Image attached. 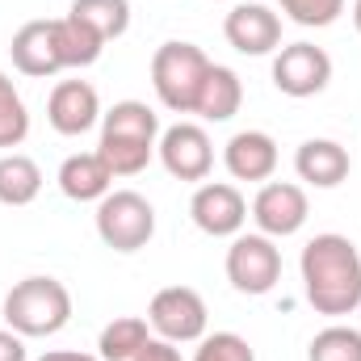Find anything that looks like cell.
I'll use <instances>...</instances> for the list:
<instances>
[{
    "mask_svg": "<svg viewBox=\"0 0 361 361\" xmlns=\"http://www.w3.org/2000/svg\"><path fill=\"white\" fill-rule=\"evenodd\" d=\"M307 214H311V202H307V189L294 185V180H265L252 197V223L261 227V235L269 240H286V235H298L307 227Z\"/></svg>",
    "mask_w": 361,
    "mask_h": 361,
    "instance_id": "cell-11",
    "label": "cell"
},
{
    "mask_svg": "<svg viewBox=\"0 0 361 361\" xmlns=\"http://www.w3.org/2000/svg\"><path fill=\"white\" fill-rule=\"evenodd\" d=\"M277 8H281L294 25L324 30V25H332V21L345 13V0H277Z\"/></svg>",
    "mask_w": 361,
    "mask_h": 361,
    "instance_id": "cell-26",
    "label": "cell"
},
{
    "mask_svg": "<svg viewBox=\"0 0 361 361\" xmlns=\"http://www.w3.org/2000/svg\"><path fill=\"white\" fill-rule=\"evenodd\" d=\"M59 189L72 202H101L114 189V173L97 152H76L59 164Z\"/></svg>",
    "mask_w": 361,
    "mask_h": 361,
    "instance_id": "cell-17",
    "label": "cell"
},
{
    "mask_svg": "<svg viewBox=\"0 0 361 361\" xmlns=\"http://www.w3.org/2000/svg\"><path fill=\"white\" fill-rule=\"evenodd\" d=\"M68 13L92 25L105 42H114L130 30V0H72Z\"/></svg>",
    "mask_w": 361,
    "mask_h": 361,
    "instance_id": "cell-21",
    "label": "cell"
},
{
    "mask_svg": "<svg viewBox=\"0 0 361 361\" xmlns=\"http://www.w3.org/2000/svg\"><path fill=\"white\" fill-rule=\"evenodd\" d=\"M240 105H244V80H240L231 68L210 63L206 85H202V92H197L193 114H197L202 122H231V118L240 114Z\"/></svg>",
    "mask_w": 361,
    "mask_h": 361,
    "instance_id": "cell-18",
    "label": "cell"
},
{
    "mask_svg": "<svg viewBox=\"0 0 361 361\" xmlns=\"http://www.w3.org/2000/svg\"><path fill=\"white\" fill-rule=\"evenodd\" d=\"M223 164L235 180H273L277 173V143L265 130H240L223 147Z\"/></svg>",
    "mask_w": 361,
    "mask_h": 361,
    "instance_id": "cell-15",
    "label": "cell"
},
{
    "mask_svg": "<svg viewBox=\"0 0 361 361\" xmlns=\"http://www.w3.org/2000/svg\"><path fill=\"white\" fill-rule=\"evenodd\" d=\"M353 25H357V34H361V0H353Z\"/></svg>",
    "mask_w": 361,
    "mask_h": 361,
    "instance_id": "cell-30",
    "label": "cell"
},
{
    "mask_svg": "<svg viewBox=\"0 0 361 361\" xmlns=\"http://www.w3.org/2000/svg\"><path fill=\"white\" fill-rule=\"evenodd\" d=\"M97 235L114 252H139L156 235V206L135 189H109L97 202Z\"/></svg>",
    "mask_w": 361,
    "mask_h": 361,
    "instance_id": "cell-5",
    "label": "cell"
},
{
    "mask_svg": "<svg viewBox=\"0 0 361 361\" xmlns=\"http://www.w3.org/2000/svg\"><path fill=\"white\" fill-rule=\"evenodd\" d=\"M25 135H30V109H25L21 92L13 85V76L0 72V152L21 147Z\"/></svg>",
    "mask_w": 361,
    "mask_h": 361,
    "instance_id": "cell-23",
    "label": "cell"
},
{
    "mask_svg": "<svg viewBox=\"0 0 361 361\" xmlns=\"http://www.w3.org/2000/svg\"><path fill=\"white\" fill-rule=\"evenodd\" d=\"M147 324H152V336H160L169 345H197L206 336L210 311L193 286H164V290H156V298L147 307Z\"/></svg>",
    "mask_w": 361,
    "mask_h": 361,
    "instance_id": "cell-6",
    "label": "cell"
},
{
    "mask_svg": "<svg viewBox=\"0 0 361 361\" xmlns=\"http://www.w3.org/2000/svg\"><path fill=\"white\" fill-rule=\"evenodd\" d=\"M223 34H227V42L240 55H273L281 47V17L273 13L269 4L240 0L223 17Z\"/></svg>",
    "mask_w": 361,
    "mask_h": 361,
    "instance_id": "cell-13",
    "label": "cell"
},
{
    "mask_svg": "<svg viewBox=\"0 0 361 361\" xmlns=\"http://www.w3.org/2000/svg\"><path fill=\"white\" fill-rule=\"evenodd\" d=\"M307 361H361V332L349 324H328L311 336Z\"/></svg>",
    "mask_w": 361,
    "mask_h": 361,
    "instance_id": "cell-24",
    "label": "cell"
},
{
    "mask_svg": "<svg viewBox=\"0 0 361 361\" xmlns=\"http://www.w3.org/2000/svg\"><path fill=\"white\" fill-rule=\"evenodd\" d=\"M135 361H180V349L177 345H169V341H160V336H152V341L139 349V357Z\"/></svg>",
    "mask_w": 361,
    "mask_h": 361,
    "instance_id": "cell-27",
    "label": "cell"
},
{
    "mask_svg": "<svg viewBox=\"0 0 361 361\" xmlns=\"http://www.w3.org/2000/svg\"><path fill=\"white\" fill-rule=\"evenodd\" d=\"M227 281L240 294H252V298L269 294L281 281V248L261 231H248V235L240 231L227 248Z\"/></svg>",
    "mask_w": 361,
    "mask_h": 361,
    "instance_id": "cell-7",
    "label": "cell"
},
{
    "mask_svg": "<svg viewBox=\"0 0 361 361\" xmlns=\"http://www.w3.org/2000/svg\"><path fill=\"white\" fill-rule=\"evenodd\" d=\"M147 341H152V324H147L143 315H118L114 324L101 328V336H97V357L101 361H135Z\"/></svg>",
    "mask_w": 361,
    "mask_h": 361,
    "instance_id": "cell-20",
    "label": "cell"
},
{
    "mask_svg": "<svg viewBox=\"0 0 361 361\" xmlns=\"http://www.w3.org/2000/svg\"><path fill=\"white\" fill-rule=\"evenodd\" d=\"M0 315H4V328H13L25 341L55 336L72 319V290L59 277H21L4 294Z\"/></svg>",
    "mask_w": 361,
    "mask_h": 361,
    "instance_id": "cell-3",
    "label": "cell"
},
{
    "mask_svg": "<svg viewBox=\"0 0 361 361\" xmlns=\"http://www.w3.org/2000/svg\"><path fill=\"white\" fill-rule=\"evenodd\" d=\"M332 85V55L315 42H290L273 51V89L281 97H315Z\"/></svg>",
    "mask_w": 361,
    "mask_h": 361,
    "instance_id": "cell-8",
    "label": "cell"
},
{
    "mask_svg": "<svg viewBox=\"0 0 361 361\" xmlns=\"http://www.w3.org/2000/svg\"><path fill=\"white\" fill-rule=\"evenodd\" d=\"M294 173L315 189H336L341 180H349V152L336 139H307L294 152Z\"/></svg>",
    "mask_w": 361,
    "mask_h": 361,
    "instance_id": "cell-16",
    "label": "cell"
},
{
    "mask_svg": "<svg viewBox=\"0 0 361 361\" xmlns=\"http://www.w3.org/2000/svg\"><path fill=\"white\" fill-rule=\"evenodd\" d=\"M47 122L55 135L76 139L101 122V97L89 80H59L47 97Z\"/></svg>",
    "mask_w": 361,
    "mask_h": 361,
    "instance_id": "cell-14",
    "label": "cell"
},
{
    "mask_svg": "<svg viewBox=\"0 0 361 361\" xmlns=\"http://www.w3.org/2000/svg\"><path fill=\"white\" fill-rule=\"evenodd\" d=\"M193 361H257V353L240 332H206L193 349Z\"/></svg>",
    "mask_w": 361,
    "mask_h": 361,
    "instance_id": "cell-25",
    "label": "cell"
},
{
    "mask_svg": "<svg viewBox=\"0 0 361 361\" xmlns=\"http://www.w3.org/2000/svg\"><path fill=\"white\" fill-rule=\"evenodd\" d=\"M156 156L169 169V177L189 180V185H202L214 169V143H210L206 126H197V122H177V126L160 130Z\"/></svg>",
    "mask_w": 361,
    "mask_h": 361,
    "instance_id": "cell-10",
    "label": "cell"
},
{
    "mask_svg": "<svg viewBox=\"0 0 361 361\" xmlns=\"http://www.w3.org/2000/svg\"><path fill=\"white\" fill-rule=\"evenodd\" d=\"M298 269H302V294L315 307V315L341 319L361 307V252L349 235L324 231L307 240Z\"/></svg>",
    "mask_w": 361,
    "mask_h": 361,
    "instance_id": "cell-1",
    "label": "cell"
},
{
    "mask_svg": "<svg viewBox=\"0 0 361 361\" xmlns=\"http://www.w3.org/2000/svg\"><path fill=\"white\" fill-rule=\"evenodd\" d=\"M189 219L202 235L235 240L248 223V202L231 180H202L189 197Z\"/></svg>",
    "mask_w": 361,
    "mask_h": 361,
    "instance_id": "cell-9",
    "label": "cell"
},
{
    "mask_svg": "<svg viewBox=\"0 0 361 361\" xmlns=\"http://www.w3.org/2000/svg\"><path fill=\"white\" fill-rule=\"evenodd\" d=\"M160 143V114L147 101H118L101 114V143L97 156L109 164L114 177H139Z\"/></svg>",
    "mask_w": 361,
    "mask_h": 361,
    "instance_id": "cell-2",
    "label": "cell"
},
{
    "mask_svg": "<svg viewBox=\"0 0 361 361\" xmlns=\"http://www.w3.org/2000/svg\"><path fill=\"white\" fill-rule=\"evenodd\" d=\"M42 193V169L25 152L0 156V206H30Z\"/></svg>",
    "mask_w": 361,
    "mask_h": 361,
    "instance_id": "cell-19",
    "label": "cell"
},
{
    "mask_svg": "<svg viewBox=\"0 0 361 361\" xmlns=\"http://www.w3.org/2000/svg\"><path fill=\"white\" fill-rule=\"evenodd\" d=\"M38 361H101L97 353H80V349H47Z\"/></svg>",
    "mask_w": 361,
    "mask_h": 361,
    "instance_id": "cell-29",
    "label": "cell"
},
{
    "mask_svg": "<svg viewBox=\"0 0 361 361\" xmlns=\"http://www.w3.org/2000/svg\"><path fill=\"white\" fill-rule=\"evenodd\" d=\"M8 55H13V68H17L21 76H34V80L59 76V72L68 68V59H63V38H59V17L25 21V25L13 34Z\"/></svg>",
    "mask_w": 361,
    "mask_h": 361,
    "instance_id": "cell-12",
    "label": "cell"
},
{
    "mask_svg": "<svg viewBox=\"0 0 361 361\" xmlns=\"http://www.w3.org/2000/svg\"><path fill=\"white\" fill-rule=\"evenodd\" d=\"M0 361H25V336L13 328H0Z\"/></svg>",
    "mask_w": 361,
    "mask_h": 361,
    "instance_id": "cell-28",
    "label": "cell"
},
{
    "mask_svg": "<svg viewBox=\"0 0 361 361\" xmlns=\"http://www.w3.org/2000/svg\"><path fill=\"white\" fill-rule=\"evenodd\" d=\"M206 72H210V59L193 42L173 38V42L156 47V55H152V89L160 97V105L173 114H193L197 92L206 85Z\"/></svg>",
    "mask_w": 361,
    "mask_h": 361,
    "instance_id": "cell-4",
    "label": "cell"
},
{
    "mask_svg": "<svg viewBox=\"0 0 361 361\" xmlns=\"http://www.w3.org/2000/svg\"><path fill=\"white\" fill-rule=\"evenodd\" d=\"M59 38H63V59H68V68H92L97 59H101V51H105V38L85 25L80 17H59Z\"/></svg>",
    "mask_w": 361,
    "mask_h": 361,
    "instance_id": "cell-22",
    "label": "cell"
}]
</instances>
